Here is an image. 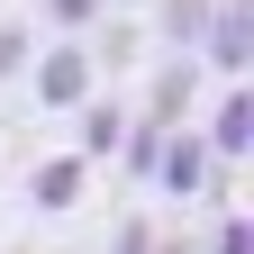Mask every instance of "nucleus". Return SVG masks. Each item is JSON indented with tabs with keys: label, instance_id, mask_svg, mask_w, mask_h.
I'll use <instances>...</instances> for the list:
<instances>
[{
	"label": "nucleus",
	"instance_id": "nucleus-10",
	"mask_svg": "<svg viewBox=\"0 0 254 254\" xmlns=\"http://www.w3.org/2000/svg\"><path fill=\"white\" fill-rule=\"evenodd\" d=\"M100 18H109V0H37L27 27H37V37H91Z\"/></svg>",
	"mask_w": 254,
	"mask_h": 254
},
{
	"label": "nucleus",
	"instance_id": "nucleus-5",
	"mask_svg": "<svg viewBox=\"0 0 254 254\" xmlns=\"http://www.w3.org/2000/svg\"><path fill=\"white\" fill-rule=\"evenodd\" d=\"M200 73L209 82H254V0H218V9H209Z\"/></svg>",
	"mask_w": 254,
	"mask_h": 254
},
{
	"label": "nucleus",
	"instance_id": "nucleus-6",
	"mask_svg": "<svg viewBox=\"0 0 254 254\" xmlns=\"http://www.w3.org/2000/svg\"><path fill=\"white\" fill-rule=\"evenodd\" d=\"M18 200H27V218H73L91 200V164H82L73 145H64V154H37V173L18 182Z\"/></svg>",
	"mask_w": 254,
	"mask_h": 254
},
{
	"label": "nucleus",
	"instance_id": "nucleus-3",
	"mask_svg": "<svg viewBox=\"0 0 254 254\" xmlns=\"http://www.w3.org/2000/svg\"><path fill=\"white\" fill-rule=\"evenodd\" d=\"M209 173H218V154L200 145V127H173L164 145H154V173H145V190L154 200H173L182 218L200 209V190H209Z\"/></svg>",
	"mask_w": 254,
	"mask_h": 254
},
{
	"label": "nucleus",
	"instance_id": "nucleus-9",
	"mask_svg": "<svg viewBox=\"0 0 254 254\" xmlns=\"http://www.w3.org/2000/svg\"><path fill=\"white\" fill-rule=\"evenodd\" d=\"M209 9H218V0H154V9H145V46L154 55H200Z\"/></svg>",
	"mask_w": 254,
	"mask_h": 254
},
{
	"label": "nucleus",
	"instance_id": "nucleus-13",
	"mask_svg": "<svg viewBox=\"0 0 254 254\" xmlns=\"http://www.w3.org/2000/svg\"><path fill=\"white\" fill-rule=\"evenodd\" d=\"M109 254H154V218H118V236H109Z\"/></svg>",
	"mask_w": 254,
	"mask_h": 254
},
{
	"label": "nucleus",
	"instance_id": "nucleus-8",
	"mask_svg": "<svg viewBox=\"0 0 254 254\" xmlns=\"http://www.w3.org/2000/svg\"><path fill=\"white\" fill-rule=\"evenodd\" d=\"M82 55H91V73H100V91H118V82H127V73L145 64V27L109 9V18H100V27L82 37Z\"/></svg>",
	"mask_w": 254,
	"mask_h": 254
},
{
	"label": "nucleus",
	"instance_id": "nucleus-11",
	"mask_svg": "<svg viewBox=\"0 0 254 254\" xmlns=\"http://www.w3.org/2000/svg\"><path fill=\"white\" fill-rule=\"evenodd\" d=\"M200 254H254V218H245V209H218L209 236H200Z\"/></svg>",
	"mask_w": 254,
	"mask_h": 254
},
{
	"label": "nucleus",
	"instance_id": "nucleus-1",
	"mask_svg": "<svg viewBox=\"0 0 254 254\" xmlns=\"http://www.w3.org/2000/svg\"><path fill=\"white\" fill-rule=\"evenodd\" d=\"M209 100V73H200V55H154L145 64V91L127 109H136V127H154V136H173V127H190Z\"/></svg>",
	"mask_w": 254,
	"mask_h": 254
},
{
	"label": "nucleus",
	"instance_id": "nucleus-12",
	"mask_svg": "<svg viewBox=\"0 0 254 254\" xmlns=\"http://www.w3.org/2000/svg\"><path fill=\"white\" fill-rule=\"evenodd\" d=\"M27 55H37V27H27V18H0V82H18Z\"/></svg>",
	"mask_w": 254,
	"mask_h": 254
},
{
	"label": "nucleus",
	"instance_id": "nucleus-14",
	"mask_svg": "<svg viewBox=\"0 0 254 254\" xmlns=\"http://www.w3.org/2000/svg\"><path fill=\"white\" fill-rule=\"evenodd\" d=\"M154 254H200V227H154Z\"/></svg>",
	"mask_w": 254,
	"mask_h": 254
},
{
	"label": "nucleus",
	"instance_id": "nucleus-2",
	"mask_svg": "<svg viewBox=\"0 0 254 254\" xmlns=\"http://www.w3.org/2000/svg\"><path fill=\"white\" fill-rule=\"evenodd\" d=\"M91 91H100V73H91L82 37H37V55H27V109H46V118H73Z\"/></svg>",
	"mask_w": 254,
	"mask_h": 254
},
{
	"label": "nucleus",
	"instance_id": "nucleus-15",
	"mask_svg": "<svg viewBox=\"0 0 254 254\" xmlns=\"http://www.w3.org/2000/svg\"><path fill=\"white\" fill-rule=\"evenodd\" d=\"M109 9H154V0H109Z\"/></svg>",
	"mask_w": 254,
	"mask_h": 254
},
{
	"label": "nucleus",
	"instance_id": "nucleus-7",
	"mask_svg": "<svg viewBox=\"0 0 254 254\" xmlns=\"http://www.w3.org/2000/svg\"><path fill=\"white\" fill-rule=\"evenodd\" d=\"M127 118H136V109H127L118 91H91V100L73 109V154H82L91 173H100V164H118V145H127Z\"/></svg>",
	"mask_w": 254,
	"mask_h": 254
},
{
	"label": "nucleus",
	"instance_id": "nucleus-4",
	"mask_svg": "<svg viewBox=\"0 0 254 254\" xmlns=\"http://www.w3.org/2000/svg\"><path fill=\"white\" fill-rule=\"evenodd\" d=\"M200 145L218 154V164H245V145H254V82H209V100H200Z\"/></svg>",
	"mask_w": 254,
	"mask_h": 254
}]
</instances>
